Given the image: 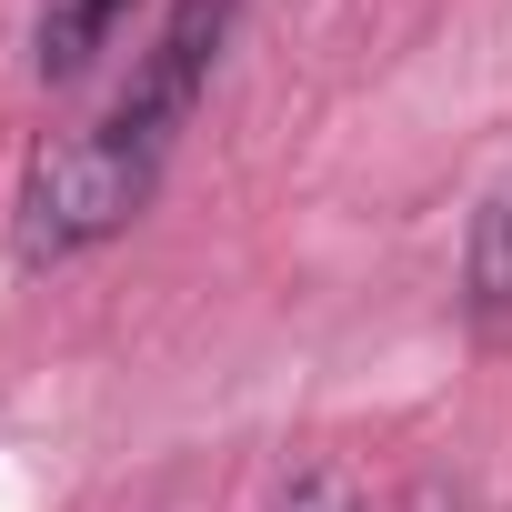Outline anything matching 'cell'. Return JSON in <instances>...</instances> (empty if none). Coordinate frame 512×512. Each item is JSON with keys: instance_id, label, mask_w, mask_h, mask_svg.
Segmentation results:
<instances>
[{"instance_id": "1", "label": "cell", "mask_w": 512, "mask_h": 512, "mask_svg": "<svg viewBox=\"0 0 512 512\" xmlns=\"http://www.w3.org/2000/svg\"><path fill=\"white\" fill-rule=\"evenodd\" d=\"M171 161V131H151L141 111H101L91 131L51 141L21 181V262H81V251H101L111 231H131V211L151 201Z\"/></svg>"}, {"instance_id": "2", "label": "cell", "mask_w": 512, "mask_h": 512, "mask_svg": "<svg viewBox=\"0 0 512 512\" xmlns=\"http://www.w3.org/2000/svg\"><path fill=\"white\" fill-rule=\"evenodd\" d=\"M231 11H241V0H171V21H161V41H151L141 81L121 91L151 131H171V141H181V121L201 111L211 61H221V41H231Z\"/></svg>"}, {"instance_id": "3", "label": "cell", "mask_w": 512, "mask_h": 512, "mask_svg": "<svg viewBox=\"0 0 512 512\" xmlns=\"http://www.w3.org/2000/svg\"><path fill=\"white\" fill-rule=\"evenodd\" d=\"M462 322L482 342H512V181L482 191L472 241H462Z\"/></svg>"}, {"instance_id": "4", "label": "cell", "mask_w": 512, "mask_h": 512, "mask_svg": "<svg viewBox=\"0 0 512 512\" xmlns=\"http://www.w3.org/2000/svg\"><path fill=\"white\" fill-rule=\"evenodd\" d=\"M121 21H131V0H41V11H31V61H41V81H81V71L111 51Z\"/></svg>"}, {"instance_id": "5", "label": "cell", "mask_w": 512, "mask_h": 512, "mask_svg": "<svg viewBox=\"0 0 512 512\" xmlns=\"http://www.w3.org/2000/svg\"><path fill=\"white\" fill-rule=\"evenodd\" d=\"M272 512H362V492H352V472H332V462H302V472H282Z\"/></svg>"}]
</instances>
